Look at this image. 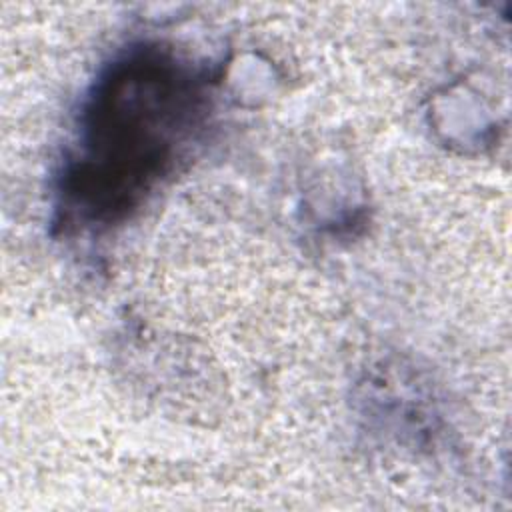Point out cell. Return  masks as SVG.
<instances>
[{
	"label": "cell",
	"mask_w": 512,
	"mask_h": 512,
	"mask_svg": "<svg viewBox=\"0 0 512 512\" xmlns=\"http://www.w3.org/2000/svg\"><path fill=\"white\" fill-rule=\"evenodd\" d=\"M204 96L196 72L158 50L112 62L88 96L62 176L70 216L108 224L136 208L196 136Z\"/></svg>",
	"instance_id": "cell-1"
}]
</instances>
